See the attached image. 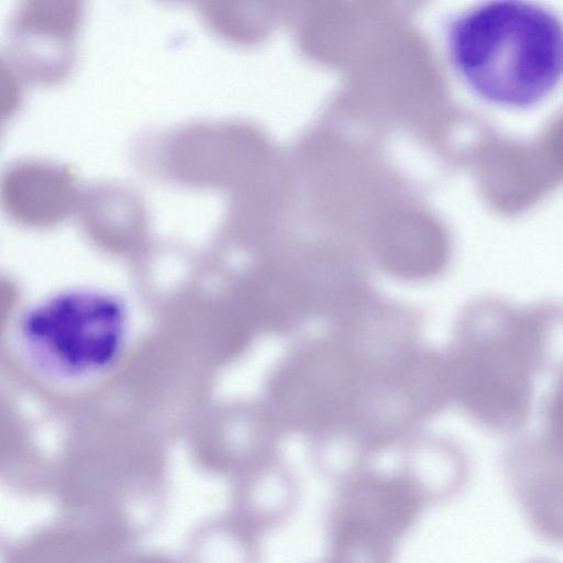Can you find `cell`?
I'll return each instance as SVG.
<instances>
[{"label":"cell","mask_w":563,"mask_h":563,"mask_svg":"<svg viewBox=\"0 0 563 563\" xmlns=\"http://www.w3.org/2000/svg\"><path fill=\"white\" fill-rule=\"evenodd\" d=\"M450 60L479 97L508 108H527L563 79V20L527 0H489L450 23Z\"/></svg>","instance_id":"obj_1"},{"label":"cell","mask_w":563,"mask_h":563,"mask_svg":"<svg viewBox=\"0 0 563 563\" xmlns=\"http://www.w3.org/2000/svg\"><path fill=\"white\" fill-rule=\"evenodd\" d=\"M132 316L118 295L75 286L46 294L18 316L12 339L26 368L62 388L93 384L124 360Z\"/></svg>","instance_id":"obj_2"},{"label":"cell","mask_w":563,"mask_h":563,"mask_svg":"<svg viewBox=\"0 0 563 563\" xmlns=\"http://www.w3.org/2000/svg\"><path fill=\"white\" fill-rule=\"evenodd\" d=\"M488 321L457 352L452 385L482 423L512 430L523 423L530 409L542 351V320L536 313L501 311Z\"/></svg>","instance_id":"obj_3"},{"label":"cell","mask_w":563,"mask_h":563,"mask_svg":"<svg viewBox=\"0 0 563 563\" xmlns=\"http://www.w3.org/2000/svg\"><path fill=\"white\" fill-rule=\"evenodd\" d=\"M427 505L400 472L361 471L338 483L324 563H394Z\"/></svg>","instance_id":"obj_4"},{"label":"cell","mask_w":563,"mask_h":563,"mask_svg":"<svg viewBox=\"0 0 563 563\" xmlns=\"http://www.w3.org/2000/svg\"><path fill=\"white\" fill-rule=\"evenodd\" d=\"M78 0H22L12 10L2 63L18 78L56 84L73 69L82 20Z\"/></svg>","instance_id":"obj_5"},{"label":"cell","mask_w":563,"mask_h":563,"mask_svg":"<svg viewBox=\"0 0 563 563\" xmlns=\"http://www.w3.org/2000/svg\"><path fill=\"white\" fill-rule=\"evenodd\" d=\"M80 189L77 174L68 164L43 157H20L2 170L0 205L18 223L49 225L75 210Z\"/></svg>","instance_id":"obj_6"},{"label":"cell","mask_w":563,"mask_h":563,"mask_svg":"<svg viewBox=\"0 0 563 563\" xmlns=\"http://www.w3.org/2000/svg\"><path fill=\"white\" fill-rule=\"evenodd\" d=\"M509 477L530 526L547 540L563 543V456L547 444L536 453L517 454Z\"/></svg>","instance_id":"obj_7"},{"label":"cell","mask_w":563,"mask_h":563,"mask_svg":"<svg viewBox=\"0 0 563 563\" xmlns=\"http://www.w3.org/2000/svg\"><path fill=\"white\" fill-rule=\"evenodd\" d=\"M300 486L274 462L251 468L233 488V514L261 536L282 526L297 508Z\"/></svg>","instance_id":"obj_8"},{"label":"cell","mask_w":563,"mask_h":563,"mask_svg":"<svg viewBox=\"0 0 563 563\" xmlns=\"http://www.w3.org/2000/svg\"><path fill=\"white\" fill-rule=\"evenodd\" d=\"M75 212L93 233L142 229L146 221L143 198L131 186L117 180H95L81 186Z\"/></svg>","instance_id":"obj_9"},{"label":"cell","mask_w":563,"mask_h":563,"mask_svg":"<svg viewBox=\"0 0 563 563\" xmlns=\"http://www.w3.org/2000/svg\"><path fill=\"white\" fill-rule=\"evenodd\" d=\"M400 473L427 506L454 497L465 478L460 459L446 451H421L408 461Z\"/></svg>","instance_id":"obj_10"},{"label":"cell","mask_w":563,"mask_h":563,"mask_svg":"<svg viewBox=\"0 0 563 563\" xmlns=\"http://www.w3.org/2000/svg\"><path fill=\"white\" fill-rule=\"evenodd\" d=\"M111 545L97 530L49 531L16 549L11 563H92L103 544Z\"/></svg>","instance_id":"obj_11"},{"label":"cell","mask_w":563,"mask_h":563,"mask_svg":"<svg viewBox=\"0 0 563 563\" xmlns=\"http://www.w3.org/2000/svg\"><path fill=\"white\" fill-rule=\"evenodd\" d=\"M199 542L207 545V563H260L261 534L234 514L216 520L201 532Z\"/></svg>","instance_id":"obj_12"},{"label":"cell","mask_w":563,"mask_h":563,"mask_svg":"<svg viewBox=\"0 0 563 563\" xmlns=\"http://www.w3.org/2000/svg\"><path fill=\"white\" fill-rule=\"evenodd\" d=\"M548 431L547 445L563 456V382L554 391L548 408Z\"/></svg>","instance_id":"obj_13"},{"label":"cell","mask_w":563,"mask_h":563,"mask_svg":"<svg viewBox=\"0 0 563 563\" xmlns=\"http://www.w3.org/2000/svg\"><path fill=\"white\" fill-rule=\"evenodd\" d=\"M123 563H169V562H166L165 560L157 559V558L144 556L143 559L142 558L136 559L135 561L130 560V561L123 562Z\"/></svg>","instance_id":"obj_14"},{"label":"cell","mask_w":563,"mask_h":563,"mask_svg":"<svg viewBox=\"0 0 563 563\" xmlns=\"http://www.w3.org/2000/svg\"><path fill=\"white\" fill-rule=\"evenodd\" d=\"M534 563H547V562H534Z\"/></svg>","instance_id":"obj_15"},{"label":"cell","mask_w":563,"mask_h":563,"mask_svg":"<svg viewBox=\"0 0 563 563\" xmlns=\"http://www.w3.org/2000/svg\"><path fill=\"white\" fill-rule=\"evenodd\" d=\"M324 563V562H323Z\"/></svg>","instance_id":"obj_16"}]
</instances>
